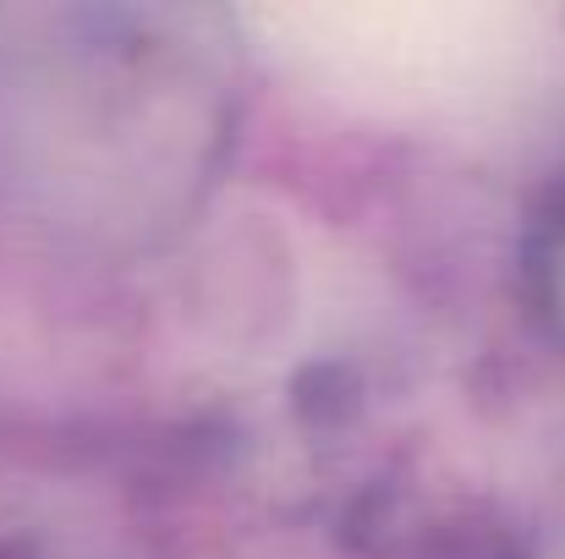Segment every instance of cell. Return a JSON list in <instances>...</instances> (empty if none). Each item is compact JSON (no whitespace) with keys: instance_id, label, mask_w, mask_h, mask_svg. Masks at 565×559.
Returning <instances> with one entry per match:
<instances>
[{"instance_id":"cell-1","label":"cell","mask_w":565,"mask_h":559,"mask_svg":"<svg viewBox=\"0 0 565 559\" xmlns=\"http://www.w3.org/2000/svg\"><path fill=\"white\" fill-rule=\"evenodd\" d=\"M258 55L379 121H494L555 88L565 17L511 0H341L242 11Z\"/></svg>"}]
</instances>
